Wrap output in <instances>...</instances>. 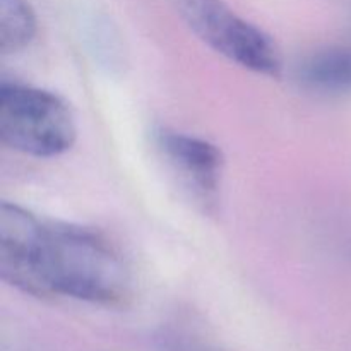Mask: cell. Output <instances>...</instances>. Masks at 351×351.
<instances>
[{
  "instance_id": "obj_1",
  "label": "cell",
  "mask_w": 351,
  "mask_h": 351,
  "mask_svg": "<svg viewBox=\"0 0 351 351\" xmlns=\"http://www.w3.org/2000/svg\"><path fill=\"white\" fill-rule=\"evenodd\" d=\"M41 271L45 298L119 307L132 293L129 266L119 249L103 233L81 225L47 221Z\"/></svg>"
},
{
  "instance_id": "obj_2",
  "label": "cell",
  "mask_w": 351,
  "mask_h": 351,
  "mask_svg": "<svg viewBox=\"0 0 351 351\" xmlns=\"http://www.w3.org/2000/svg\"><path fill=\"white\" fill-rule=\"evenodd\" d=\"M77 123L65 99L21 84L0 88V139L10 149L53 158L74 146Z\"/></svg>"
},
{
  "instance_id": "obj_3",
  "label": "cell",
  "mask_w": 351,
  "mask_h": 351,
  "mask_svg": "<svg viewBox=\"0 0 351 351\" xmlns=\"http://www.w3.org/2000/svg\"><path fill=\"white\" fill-rule=\"evenodd\" d=\"M192 33L240 67L278 77L283 71L281 51L261 27L240 17L225 0H173Z\"/></svg>"
},
{
  "instance_id": "obj_4",
  "label": "cell",
  "mask_w": 351,
  "mask_h": 351,
  "mask_svg": "<svg viewBox=\"0 0 351 351\" xmlns=\"http://www.w3.org/2000/svg\"><path fill=\"white\" fill-rule=\"evenodd\" d=\"M45 230V219L12 202H0V278L36 298H45L41 271Z\"/></svg>"
},
{
  "instance_id": "obj_5",
  "label": "cell",
  "mask_w": 351,
  "mask_h": 351,
  "mask_svg": "<svg viewBox=\"0 0 351 351\" xmlns=\"http://www.w3.org/2000/svg\"><path fill=\"white\" fill-rule=\"evenodd\" d=\"M154 141L178 180L191 191L192 197L204 208L215 206L225 165L221 149L201 137L171 129L156 130Z\"/></svg>"
},
{
  "instance_id": "obj_6",
  "label": "cell",
  "mask_w": 351,
  "mask_h": 351,
  "mask_svg": "<svg viewBox=\"0 0 351 351\" xmlns=\"http://www.w3.org/2000/svg\"><path fill=\"white\" fill-rule=\"evenodd\" d=\"M302 86L315 93L351 91V48L332 47L305 58L297 72Z\"/></svg>"
},
{
  "instance_id": "obj_7",
  "label": "cell",
  "mask_w": 351,
  "mask_h": 351,
  "mask_svg": "<svg viewBox=\"0 0 351 351\" xmlns=\"http://www.w3.org/2000/svg\"><path fill=\"white\" fill-rule=\"evenodd\" d=\"M36 16L27 0H0V51L24 50L36 36Z\"/></svg>"
}]
</instances>
